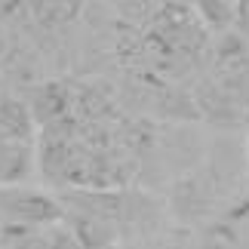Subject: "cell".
<instances>
[{"mask_svg": "<svg viewBox=\"0 0 249 249\" xmlns=\"http://www.w3.org/2000/svg\"><path fill=\"white\" fill-rule=\"evenodd\" d=\"M0 218L13 225H53L62 218V206L28 188H0Z\"/></svg>", "mask_w": 249, "mask_h": 249, "instance_id": "1", "label": "cell"}, {"mask_svg": "<svg viewBox=\"0 0 249 249\" xmlns=\"http://www.w3.org/2000/svg\"><path fill=\"white\" fill-rule=\"evenodd\" d=\"M31 120H34V114H28L18 102L0 105V129H3L9 139H25L28 132H31Z\"/></svg>", "mask_w": 249, "mask_h": 249, "instance_id": "2", "label": "cell"}]
</instances>
